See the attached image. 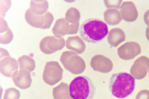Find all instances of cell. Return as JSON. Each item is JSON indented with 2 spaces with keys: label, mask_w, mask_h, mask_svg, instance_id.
<instances>
[{
  "label": "cell",
  "mask_w": 149,
  "mask_h": 99,
  "mask_svg": "<svg viewBox=\"0 0 149 99\" xmlns=\"http://www.w3.org/2000/svg\"><path fill=\"white\" fill-rule=\"evenodd\" d=\"M109 29L105 22L99 19H88L80 28V36L85 42L95 44L108 36Z\"/></svg>",
  "instance_id": "cell-1"
},
{
  "label": "cell",
  "mask_w": 149,
  "mask_h": 99,
  "mask_svg": "<svg viewBox=\"0 0 149 99\" xmlns=\"http://www.w3.org/2000/svg\"><path fill=\"white\" fill-rule=\"evenodd\" d=\"M135 89V78L128 73H114L109 81L112 95L117 98H125Z\"/></svg>",
  "instance_id": "cell-2"
},
{
  "label": "cell",
  "mask_w": 149,
  "mask_h": 99,
  "mask_svg": "<svg viewBox=\"0 0 149 99\" xmlns=\"http://www.w3.org/2000/svg\"><path fill=\"white\" fill-rule=\"evenodd\" d=\"M69 89L73 99H92L95 93V87L92 80L86 76L74 78L70 84Z\"/></svg>",
  "instance_id": "cell-3"
},
{
  "label": "cell",
  "mask_w": 149,
  "mask_h": 99,
  "mask_svg": "<svg viewBox=\"0 0 149 99\" xmlns=\"http://www.w3.org/2000/svg\"><path fill=\"white\" fill-rule=\"evenodd\" d=\"M61 62L70 73L80 74L85 70V62L82 58L73 51H64L61 55Z\"/></svg>",
  "instance_id": "cell-4"
},
{
  "label": "cell",
  "mask_w": 149,
  "mask_h": 99,
  "mask_svg": "<svg viewBox=\"0 0 149 99\" xmlns=\"http://www.w3.org/2000/svg\"><path fill=\"white\" fill-rule=\"evenodd\" d=\"M63 78V69L56 61H49L44 67L42 73L43 81L50 86L59 83Z\"/></svg>",
  "instance_id": "cell-5"
},
{
  "label": "cell",
  "mask_w": 149,
  "mask_h": 99,
  "mask_svg": "<svg viewBox=\"0 0 149 99\" xmlns=\"http://www.w3.org/2000/svg\"><path fill=\"white\" fill-rule=\"evenodd\" d=\"M25 20L31 26L40 29H49L54 21V17L52 13L48 12L44 15L37 16L28 9L25 13Z\"/></svg>",
  "instance_id": "cell-6"
},
{
  "label": "cell",
  "mask_w": 149,
  "mask_h": 99,
  "mask_svg": "<svg viewBox=\"0 0 149 99\" xmlns=\"http://www.w3.org/2000/svg\"><path fill=\"white\" fill-rule=\"evenodd\" d=\"M65 45V41L63 37H46L40 42L39 46L41 51L46 55L53 54L56 51H58L62 50Z\"/></svg>",
  "instance_id": "cell-7"
},
{
  "label": "cell",
  "mask_w": 149,
  "mask_h": 99,
  "mask_svg": "<svg viewBox=\"0 0 149 99\" xmlns=\"http://www.w3.org/2000/svg\"><path fill=\"white\" fill-rule=\"evenodd\" d=\"M18 68H19V64L16 60L14 58L10 57L9 54L6 50L1 49V61H0L1 73L5 77L10 78Z\"/></svg>",
  "instance_id": "cell-8"
},
{
  "label": "cell",
  "mask_w": 149,
  "mask_h": 99,
  "mask_svg": "<svg viewBox=\"0 0 149 99\" xmlns=\"http://www.w3.org/2000/svg\"><path fill=\"white\" fill-rule=\"evenodd\" d=\"M79 30V24H70L65 18L56 20L53 28L52 33L56 37H62L65 35H73L77 33Z\"/></svg>",
  "instance_id": "cell-9"
},
{
  "label": "cell",
  "mask_w": 149,
  "mask_h": 99,
  "mask_svg": "<svg viewBox=\"0 0 149 99\" xmlns=\"http://www.w3.org/2000/svg\"><path fill=\"white\" fill-rule=\"evenodd\" d=\"M149 58L141 56L136 60L130 69V74L135 79L141 80L144 78L148 73Z\"/></svg>",
  "instance_id": "cell-10"
},
{
  "label": "cell",
  "mask_w": 149,
  "mask_h": 99,
  "mask_svg": "<svg viewBox=\"0 0 149 99\" xmlns=\"http://www.w3.org/2000/svg\"><path fill=\"white\" fill-rule=\"evenodd\" d=\"M141 53V46L139 43L129 42L118 47V55L123 60H130L139 55Z\"/></svg>",
  "instance_id": "cell-11"
},
{
  "label": "cell",
  "mask_w": 149,
  "mask_h": 99,
  "mask_svg": "<svg viewBox=\"0 0 149 99\" xmlns=\"http://www.w3.org/2000/svg\"><path fill=\"white\" fill-rule=\"evenodd\" d=\"M91 66L97 72L107 73L112 71L113 64L109 58L102 55H96L91 59Z\"/></svg>",
  "instance_id": "cell-12"
},
{
  "label": "cell",
  "mask_w": 149,
  "mask_h": 99,
  "mask_svg": "<svg viewBox=\"0 0 149 99\" xmlns=\"http://www.w3.org/2000/svg\"><path fill=\"white\" fill-rule=\"evenodd\" d=\"M13 81L17 88L21 89H29L32 85L31 73L25 69L17 70L12 76Z\"/></svg>",
  "instance_id": "cell-13"
},
{
  "label": "cell",
  "mask_w": 149,
  "mask_h": 99,
  "mask_svg": "<svg viewBox=\"0 0 149 99\" xmlns=\"http://www.w3.org/2000/svg\"><path fill=\"white\" fill-rule=\"evenodd\" d=\"M119 12L123 20L128 22H133L139 17L137 7L133 2H123Z\"/></svg>",
  "instance_id": "cell-14"
},
{
  "label": "cell",
  "mask_w": 149,
  "mask_h": 99,
  "mask_svg": "<svg viewBox=\"0 0 149 99\" xmlns=\"http://www.w3.org/2000/svg\"><path fill=\"white\" fill-rule=\"evenodd\" d=\"M66 48L76 54H83L85 51V44L80 37H71L66 39Z\"/></svg>",
  "instance_id": "cell-15"
},
{
  "label": "cell",
  "mask_w": 149,
  "mask_h": 99,
  "mask_svg": "<svg viewBox=\"0 0 149 99\" xmlns=\"http://www.w3.org/2000/svg\"><path fill=\"white\" fill-rule=\"evenodd\" d=\"M108 42L112 47H116L120 45L126 39L124 31L120 28H113L108 33Z\"/></svg>",
  "instance_id": "cell-16"
},
{
  "label": "cell",
  "mask_w": 149,
  "mask_h": 99,
  "mask_svg": "<svg viewBox=\"0 0 149 99\" xmlns=\"http://www.w3.org/2000/svg\"><path fill=\"white\" fill-rule=\"evenodd\" d=\"M104 18L107 24L110 26L117 25L122 21L120 12L115 8H108L104 13Z\"/></svg>",
  "instance_id": "cell-17"
},
{
  "label": "cell",
  "mask_w": 149,
  "mask_h": 99,
  "mask_svg": "<svg viewBox=\"0 0 149 99\" xmlns=\"http://www.w3.org/2000/svg\"><path fill=\"white\" fill-rule=\"evenodd\" d=\"M54 99H73L70 93L69 85L65 83H61L55 87L52 90Z\"/></svg>",
  "instance_id": "cell-18"
},
{
  "label": "cell",
  "mask_w": 149,
  "mask_h": 99,
  "mask_svg": "<svg viewBox=\"0 0 149 99\" xmlns=\"http://www.w3.org/2000/svg\"><path fill=\"white\" fill-rule=\"evenodd\" d=\"M49 8L47 1H31L30 8L29 10L32 12L33 14L37 16L44 15L47 12V9Z\"/></svg>",
  "instance_id": "cell-19"
},
{
  "label": "cell",
  "mask_w": 149,
  "mask_h": 99,
  "mask_svg": "<svg viewBox=\"0 0 149 99\" xmlns=\"http://www.w3.org/2000/svg\"><path fill=\"white\" fill-rule=\"evenodd\" d=\"M17 62L19 64L20 69H25L29 72H32L36 68L35 60L28 55H22L19 57L17 60Z\"/></svg>",
  "instance_id": "cell-20"
},
{
  "label": "cell",
  "mask_w": 149,
  "mask_h": 99,
  "mask_svg": "<svg viewBox=\"0 0 149 99\" xmlns=\"http://www.w3.org/2000/svg\"><path fill=\"white\" fill-rule=\"evenodd\" d=\"M65 19L70 24H79L80 20V12L75 8H70L65 12Z\"/></svg>",
  "instance_id": "cell-21"
},
{
  "label": "cell",
  "mask_w": 149,
  "mask_h": 99,
  "mask_svg": "<svg viewBox=\"0 0 149 99\" xmlns=\"http://www.w3.org/2000/svg\"><path fill=\"white\" fill-rule=\"evenodd\" d=\"M20 92L14 88L6 89L3 95V99H19Z\"/></svg>",
  "instance_id": "cell-22"
},
{
  "label": "cell",
  "mask_w": 149,
  "mask_h": 99,
  "mask_svg": "<svg viewBox=\"0 0 149 99\" xmlns=\"http://www.w3.org/2000/svg\"><path fill=\"white\" fill-rule=\"evenodd\" d=\"M13 38V32L11 31L10 29L7 30L5 32L3 33H1V36H0V42L1 44H8L12 42Z\"/></svg>",
  "instance_id": "cell-23"
},
{
  "label": "cell",
  "mask_w": 149,
  "mask_h": 99,
  "mask_svg": "<svg viewBox=\"0 0 149 99\" xmlns=\"http://www.w3.org/2000/svg\"><path fill=\"white\" fill-rule=\"evenodd\" d=\"M104 4L108 8H120V6L123 3V1L121 0H104Z\"/></svg>",
  "instance_id": "cell-24"
},
{
  "label": "cell",
  "mask_w": 149,
  "mask_h": 99,
  "mask_svg": "<svg viewBox=\"0 0 149 99\" xmlns=\"http://www.w3.org/2000/svg\"><path fill=\"white\" fill-rule=\"evenodd\" d=\"M135 99H149V90H147V89L141 90L139 93L137 94Z\"/></svg>",
  "instance_id": "cell-25"
},
{
  "label": "cell",
  "mask_w": 149,
  "mask_h": 99,
  "mask_svg": "<svg viewBox=\"0 0 149 99\" xmlns=\"http://www.w3.org/2000/svg\"><path fill=\"white\" fill-rule=\"evenodd\" d=\"M9 28L8 27V24H7V22L5 21L4 19H3V18H1V33H3V32H5L7 30H8Z\"/></svg>",
  "instance_id": "cell-26"
},
{
  "label": "cell",
  "mask_w": 149,
  "mask_h": 99,
  "mask_svg": "<svg viewBox=\"0 0 149 99\" xmlns=\"http://www.w3.org/2000/svg\"><path fill=\"white\" fill-rule=\"evenodd\" d=\"M143 20L144 22L146 23V25L148 26V27H149V10L145 12L143 17Z\"/></svg>",
  "instance_id": "cell-27"
},
{
  "label": "cell",
  "mask_w": 149,
  "mask_h": 99,
  "mask_svg": "<svg viewBox=\"0 0 149 99\" xmlns=\"http://www.w3.org/2000/svg\"><path fill=\"white\" fill-rule=\"evenodd\" d=\"M146 37L149 41V27H147V29H146Z\"/></svg>",
  "instance_id": "cell-28"
},
{
  "label": "cell",
  "mask_w": 149,
  "mask_h": 99,
  "mask_svg": "<svg viewBox=\"0 0 149 99\" xmlns=\"http://www.w3.org/2000/svg\"><path fill=\"white\" fill-rule=\"evenodd\" d=\"M148 75H149V70H148Z\"/></svg>",
  "instance_id": "cell-29"
}]
</instances>
